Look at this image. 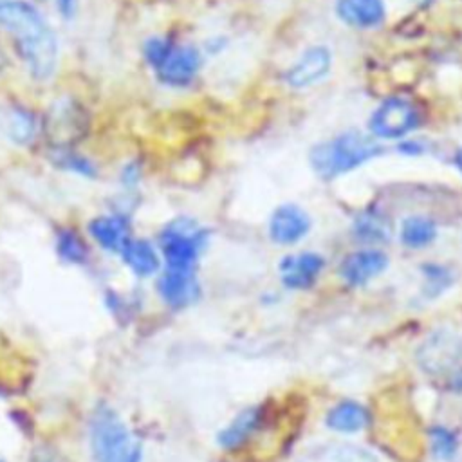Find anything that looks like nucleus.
Wrapping results in <instances>:
<instances>
[{
  "label": "nucleus",
  "instance_id": "obj_1",
  "mask_svg": "<svg viewBox=\"0 0 462 462\" xmlns=\"http://www.w3.org/2000/svg\"><path fill=\"white\" fill-rule=\"evenodd\" d=\"M0 27L9 31L22 60L36 79H47L58 61V43L40 11L23 0L0 2Z\"/></svg>",
  "mask_w": 462,
  "mask_h": 462
},
{
  "label": "nucleus",
  "instance_id": "obj_2",
  "mask_svg": "<svg viewBox=\"0 0 462 462\" xmlns=\"http://www.w3.org/2000/svg\"><path fill=\"white\" fill-rule=\"evenodd\" d=\"M384 153V146L370 134L346 130L310 148L309 164L323 180H334Z\"/></svg>",
  "mask_w": 462,
  "mask_h": 462
},
{
  "label": "nucleus",
  "instance_id": "obj_3",
  "mask_svg": "<svg viewBox=\"0 0 462 462\" xmlns=\"http://www.w3.org/2000/svg\"><path fill=\"white\" fill-rule=\"evenodd\" d=\"M90 448L96 462H141L143 448L110 408H99L90 422Z\"/></svg>",
  "mask_w": 462,
  "mask_h": 462
},
{
  "label": "nucleus",
  "instance_id": "obj_4",
  "mask_svg": "<svg viewBox=\"0 0 462 462\" xmlns=\"http://www.w3.org/2000/svg\"><path fill=\"white\" fill-rule=\"evenodd\" d=\"M208 231L195 220L180 217L170 222L159 238L166 269L195 271V263L206 247Z\"/></svg>",
  "mask_w": 462,
  "mask_h": 462
},
{
  "label": "nucleus",
  "instance_id": "obj_5",
  "mask_svg": "<svg viewBox=\"0 0 462 462\" xmlns=\"http://www.w3.org/2000/svg\"><path fill=\"white\" fill-rule=\"evenodd\" d=\"M419 125V108L410 99L401 96L383 99L368 117V132L377 141H402Z\"/></svg>",
  "mask_w": 462,
  "mask_h": 462
},
{
  "label": "nucleus",
  "instance_id": "obj_6",
  "mask_svg": "<svg viewBox=\"0 0 462 462\" xmlns=\"http://www.w3.org/2000/svg\"><path fill=\"white\" fill-rule=\"evenodd\" d=\"M310 227L312 220L309 213L292 202L280 204L278 208H274L267 222L269 238L278 245L298 244L309 235Z\"/></svg>",
  "mask_w": 462,
  "mask_h": 462
},
{
  "label": "nucleus",
  "instance_id": "obj_7",
  "mask_svg": "<svg viewBox=\"0 0 462 462\" xmlns=\"http://www.w3.org/2000/svg\"><path fill=\"white\" fill-rule=\"evenodd\" d=\"M388 254L375 247H366L348 253L339 267L337 274L348 287H363L388 269Z\"/></svg>",
  "mask_w": 462,
  "mask_h": 462
},
{
  "label": "nucleus",
  "instance_id": "obj_8",
  "mask_svg": "<svg viewBox=\"0 0 462 462\" xmlns=\"http://www.w3.org/2000/svg\"><path fill=\"white\" fill-rule=\"evenodd\" d=\"M332 69V52L327 45H312L287 69L285 81L292 88H307L328 76Z\"/></svg>",
  "mask_w": 462,
  "mask_h": 462
},
{
  "label": "nucleus",
  "instance_id": "obj_9",
  "mask_svg": "<svg viewBox=\"0 0 462 462\" xmlns=\"http://www.w3.org/2000/svg\"><path fill=\"white\" fill-rule=\"evenodd\" d=\"M325 269V258L316 251L287 254L278 262V273L283 287L291 291L310 289Z\"/></svg>",
  "mask_w": 462,
  "mask_h": 462
},
{
  "label": "nucleus",
  "instance_id": "obj_10",
  "mask_svg": "<svg viewBox=\"0 0 462 462\" xmlns=\"http://www.w3.org/2000/svg\"><path fill=\"white\" fill-rule=\"evenodd\" d=\"M202 65L200 51L193 45H180L170 51L157 74L162 83L171 87H184L193 81Z\"/></svg>",
  "mask_w": 462,
  "mask_h": 462
},
{
  "label": "nucleus",
  "instance_id": "obj_11",
  "mask_svg": "<svg viewBox=\"0 0 462 462\" xmlns=\"http://www.w3.org/2000/svg\"><path fill=\"white\" fill-rule=\"evenodd\" d=\"M157 291L164 303L173 309H184L195 303L200 296V285L195 271L166 269L157 282Z\"/></svg>",
  "mask_w": 462,
  "mask_h": 462
},
{
  "label": "nucleus",
  "instance_id": "obj_12",
  "mask_svg": "<svg viewBox=\"0 0 462 462\" xmlns=\"http://www.w3.org/2000/svg\"><path fill=\"white\" fill-rule=\"evenodd\" d=\"M336 16L354 29H375L386 20L384 0H336Z\"/></svg>",
  "mask_w": 462,
  "mask_h": 462
},
{
  "label": "nucleus",
  "instance_id": "obj_13",
  "mask_svg": "<svg viewBox=\"0 0 462 462\" xmlns=\"http://www.w3.org/2000/svg\"><path fill=\"white\" fill-rule=\"evenodd\" d=\"M263 411L260 406L242 410L226 428L217 433V444L226 451H236L245 446L253 435L260 430Z\"/></svg>",
  "mask_w": 462,
  "mask_h": 462
},
{
  "label": "nucleus",
  "instance_id": "obj_14",
  "mask_svg": "<svg viewBox=\"0 0 462 462\" xmlns=\"http://www.w3.org/2000/svg\"><path fill=\"white\" fill-rule=\"evenodd\" d=\"M368 422H370V411L366 410V406L350 399L334 404L325 415L327 428L345 435L363 431L368 426Z\"/></svg>",
  "mask_w": 462,
  "mask_h": 462
},
{
  "label": "nucleus",
  "instance_id": "obj_15",
  "mask_svg": "<svg viewBox=\"0 0 462 462\" xmlns=\"http://www.w3.org/2000/svg\"><path fill=\"white\" fill-rule=\"evenodd\" d=\"M88 231L92 238L112 253H121L130 236V226L126 218L119 215H108V217H97L90 222Z\"/></svg>",
  "mask_w": 462,
  "mask_h": 462
},
{
  "label": "nucleus",
  "instance_id": "obj_16",
  "mask_svg": "<svg viewBox=\"0 0 462 462\" xmlns=\"http://www.w3.org/2000/svg\"><path fill=\"white\" fill-rule=\"evenodd\" d=\"M51 137L60 143V148L74 141L85 128V119L72 103H60L56 108L51 110L49 123H47Z\"/></svg>",
  "mask_w": 462,
  "mask_h": 462
},
{
  "label": "nucleus",
  "instance_id": "obj_17",
  "mask_svg": "<svg viewBox=\"0 0 462 462\" xmlns=\"http://www.w3.org/2000/svg\"><path fill=\"white\" fill-rule=\"evenodd\" d=\"M439 236V226L426 215H408L399 224V242L408 249L430 247Z\"/></svg>",
  "mask_w": 462,
  "mask_h": 462
},
{
  "label": "nucleus",
  "instance_id": "obj_18",
  "mask_svg": "<svg viewBox=\"0 0 462 462\" xmlns=\"http://www.w3.org/2000/svg\"><path fill=\"white\" fill-rule=\"evenodd\" d=\"M121 256L128 269L141 278L155 274L161 267V256L157 249L144 238H130L123 247Z\"/></svg>",
  "mask_w": 462,
  "mask_h": 462
},
{
  "label": "nucleus",
  "instance_id": "obj_19",
  "mask_svg": "<svg viewBox=\"0 0 462 462\" xmlns=\"http://www.w3.org/2000/svg\"><path fill=\"white\" fill-rule=\"evenodd\" d=\"M352 235L368 245L388 242L392 236V224L384 213L375 209L361 211L352 220Z\"/></svg>",
  "mask_w": 462,
  "mask_h": 462
},
{
  "label": "nucleus",
  "instance_id": "obj_20",
  "mask_svg": "<svg viewBox=\"0 0 462 462\" xmlns=\"http://www.w3.org/2000/svg\"><path fill=\"white\" fill-rule=\"evenodd\" d=\"M422 350L424 357H420V363L424 365V370L439 372L446 366H453V361L462 354V345L455 337L442 336L440 339H431L422 346Z\"/></svg>",
  "mask_w": 462,
  "mask_h": 462
},
{
  "label": "nucleus",
  "instance_id": "obj_21",
  "mask_svg": "<svg viewBox=\"0 0 462 462\" xmlns=\"http://www.w3.org/2000/svg\"><path fill=\"white\" fill-rule=\"evenodd\" d=\"M428 439H430V451L435 460L446 462L455 457L458 449V437L451 428L435 424L428 430Z\"/></svg>",
  "mask_w": 462,
  "mask_h": 462
},
{
  "label": "nucleus",
  "instance_id": "obj_22",
  "mask_svg": "<svg viewBox=\"0 0 462 462\" xmlns=\"http://www.w3.org/2000/svg\"><path fill=\"white\" fill-rule=\"evenodd\" d=\"M420 273L424 278V294L430 298L440 296L453 283V274L446 265L428 262L420 265Z\"/></svg>",
  "mask_w": 462,
  "mask_h": 462
},
{
  "label": "nucleus",
  "instance_id": "obj_23",
  "mask_svg": "<svg viewBox=\"0 0 462 462\" xmlns=\"http://www.w3.org/2000/svg\"><path fill=\"white\" fill-rule=\"evenodd\" d=\"M58 254L70 263H83L87 260V245L81 236L72 229H61L56 242Z\"/></svg>",
  "mask_w": 462,
  "mask_h": 462
},
{
  "label": "nucleus",
  "instance_id": "obj_24",
  "mask_svg": "<svg viewBox=\"0 0 462 462\" xmlns=\"http://www.w3.org/2000/svg\"><path fill=\"white\" fill-rule=\"evenodd\" d=\"M7 134L16 143H29L34 135V119L29 112L13 110L5 121Z\"/></svg>",
  "mask_w": 462,
  "mask_h": 462
},
{
  "label": "nucleus",
  "instance_id": "obj_25",
  "mask_svg": "<svg viewBox=\"0 0 462 462\" xmlns=\"http://www.w3.org/2000/svg\"><path fill=\"white\" fill-rule=\"evenodd\" d=\"M54 162H56L58 166H61V168L78 171V173H81V175H85V177H94V175H96L94 164H92L88 159L78 155V153L72 152V150L58 148V150H56V161H54Z\"/></svg>",
  "mask_w": 462,
  "mask_h": 462
},
{
  "label": "nucleus",
  "instance_id": "obj_26",
  "mask_svg": "<svg viewBox=\"0 0 462 462\" xmlns=\"http://www.w3.org/2000/svg\"><path fill=\"white\" fill-rule=\"evenodd\" d=\"M171 49H173L171 42H168L164 38H150L144 45V58L157 70Z\"/></svg>",
  "mask_w": 462,
  "mask_h": 462
},
{
  "label": "nucleus",
  "instance_id": "obj_27",
  "mask_svg": "<svg viewBox=\"0 0 462 462\" xmlns=\"http://www.w3.org/2000/svg\"><path fill=\"white\" fill-rule=\"evenodd\" d=\"M336 462H377V458L359 446H341L336 451Z\"/></svg>",
  "mask_w": 462,
  "mask_h": 462
},
{
  "label": "nucleus",
  "instance_id": "obj_28",
  "mask_svg": "<svg viewBox=\"0 0 462 462\" xmlns=\"http://www.w3.org/2000/svg\"><path fill=\"white\" fill-rule=\"evenodd\" d=\"M399 150L404 155H420V153H424V143H420L415 137H406L401 141Z\"/></svg>",
  "mask_w": 462,
  "mask_h": 462
},
{
  "label": "nucleus",
  "instance_id": "obj_29",
  "mask_svg": "<svg viewBox=\"0 0 462 462\" xmlns=\"http://www.w3.org/2000/svg\"><path fill=\"white\" fill-rule=\"evenodd\" d=\"M56 5L65 18H72L76 13V0H56Z\"/></svg>",
  "mask_w": 462,
  "mask_h": 462
},
{
  "label": "nucleus",
  "instance_id": "obj_30",
  "mask_svg": "<svg viewBox=\"0 0 462 462\" xmlns=\"http://www.w3.org/2000/svg\"><path fill=\"white\" fill-rule=\"evenodd\" d=\"M453 164H455L457 171L462 175V146L455 150V153H453Z\"/></svg>",
  "mask_w": 462,
  "mask_h": 462
},
{
  "label": "nucleus",
  "instance_id": "obj_31",
  "mask_svg": "<svg viewBox=\"0 0 462 462\" xmlns=\"http://www.w3.org/2000/svg\"><path fill=\"white\" fill-rule=\"evenodd\" d=\"M0 462H4V458H0Z\"/></svg>",
  "mask_w": 462,
  "mask_h": 462
},
{
  "label": "nucleus",
  "instance_id": "obj_32",
  "mask_svg": "<svg viewBox=\"0 0 462 462\" xmlns=\"http://www.w3.org/2000/svg\"><path fill=\"white\" fill-rule=\"evenodd\" d=\"M0 2H2V0H0Z\"/></svg>",
  "mask_w": 462,
  "mask_h": 462
}]
</instances>
